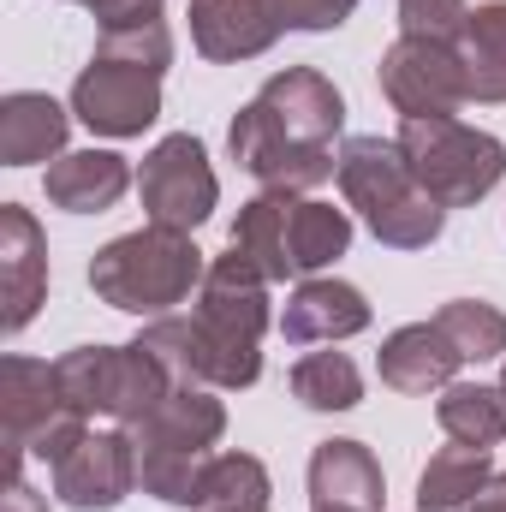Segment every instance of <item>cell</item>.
<instances>
[{
    "label": "cell",
    "instance_id": "5bb4252c",
    "mask_svg": "<svg viewBox=\"0 0 506 512\" xmlns=\"http://www.w3.org/2000/svg\"><path fill=\"white\" fill-rule=\"evenodd\" d=\"M227 429V405L215 399V387H173L137 429V453H167V459H209V447Z\"/></svg>",
    "mask_w": 506,
    "mask_h": 512
},
{
    "label": "cell",
    "instance_id": "7402d4cb",
    "mask_svg": "<svg viewBox=\"0 0 506 512\" xmlns=\"http://www.w3.org/2000/svg\"><path fill=\"white\" fill-rule=\"evenodd\" d=\"M489 477H495L489 447L453 441V447H441V453L423 465V477H417V512H465L483 489H489Z\"/></svg>",
    "mask_w": 506,
    "mask_h": 512
},
{
    "label": "cell",
    "instance_id": "4dcf8cb0",
    "mask_svg": "<svg viewBox=\"0 0 506 512\" xmlns=\"http://www.w3.org/2000/svg\"><path fill=\"white\" fill-rule=\"evenodd\" d=\"M274 6L286 30H340L358 12V0H274Z\"/></svg>",
    "mask_w": 506,
    "mask_h": 512
},
{
    "label": "cell",
    "instance_id": "8992f818",
    "mask_svg": "<svg viewBox=\"0 0 506 512\" xmlns=\"http://www.w3.org/2000/svg\"><path fill=\"white\" fill-rule=\"evenodd\" d=\"M137 197H143V215L155 227H179V233H197L215 203H221V179L209 167V149L191 137V131H173L161 137L143 167H137Z\"/></svg>",
    "mask_w": 506,
    "mask_h": 512
},
{
    "label": "cell",
    "instance_id": "e0dca14e",
    "mask_svg": "<svg viewBox=\"0 0 506 512\" xmlns=\"http://www.w3.org/2000/svg\"><path fill=\"white\" fill-rule=\"evenodd\" d=\"M459 364H465V358H459V346L435 328V316L393 328L376 352V370L393 393H441V387H453Z\"/></svg>",
    "mask_w": 506,
    "mask_h": 512
},
{
    "label": "cell",
    "instance_id": "30bf717a",
    "mask_svg": "<svg viewBox=\"0 0 506 512\" xmlns=\"http://www.w3.org/2000/svg\"><path fill=\"white\" fill-rule=\"evenodd\" d=\"M54 471V495L78 512H114L137 489V441L131 429H90Z\"/></svg>",
    "mask_w": 506,
    "mask_h": 512
},
{
    "label": "cell",
    "instance_id": "1f68e13d",
    "mask_svg": "<svg viewBox=\"0 0 506 512\" xmlns=\"http://www.w3.org/2000/svg\"><path fill=\"white\" fill-rule=\"evenodd\" d=\"M0 512H48V501L24 483V477H6V495H0Z\"/></svg>",
    "mask_w": 506,
    "mask_h": 512
},
{
    "label": "cell",
    "instance_id": "d6986e66",
    "mask_svg": "<svg viewBox=\"0 0 506 512\" xmlns=\"http://www.w3.org/2000/svg\"><path fill=\"white\" fill-rule=\"evenodd\" d=\"M387 477L364 441H322L310 453V507H346V512H381Z\"/></svg>",
    "mask_w": 506,
    "mask_h": 512
},
{
    "label": "cell",
    "instance_id": "8fae6325",
    "mask_svg": "<svg viewBox=\"0 0 506 512\" xmlns=\"http://www.w3.org/2000/svg\"><path fill=\"white\" fill-rule=\"evenodd\" d=\"M268 126L286 143H310V149H334V137L346 126V96L316 72V66H286L256 90Z\"/></svg>",
    "mask_w": 506,
    "mask_h": 512
},
{
    "label": "cell",
    "instance_id": "9c48e42d",
    "mask_svg": "<svg viewBox=\"0 0 506 512\" xmlns=\"http://www.w3.org/2000/svg\"><path fill=\"white\" fill-rule=\"evenodd\" d=\"M227 149H233V161L251 173L262 191H292V197H304V191H316V185H328V179L340 173V155H334V149L286 143L280 131L268 126L262 102H245V108L233 114Z\"/></svg>",
    "mask_w": 506,
    "mask_h": 512
},
{
    "label": "cell",
    "instance_id": "ffe728a7",
    "mask_svg": "<svg viewBox=\"0 0 506 512\" xmlns=\"http://www.w3.org/2000/svg\"><path fill=\"white\" fill-rule=\"evenodd\" d=\"M66 131L72 114L42 96V90H12L0 102V161L6 167H36V161H60L66 155Z\"/></svg>",
    "mask_w": 506,
    "mask_h": 512
},
{
    "label": "cell",
    "instance_id": "f1b7e54d",
    "mask_svg": "<svg viewBox=\"0 0 506 512\" xmlns=\"http://www.w3.org/2000/svg\"><path fill=\"white\" fill-rule=\"evenodd\" d=\"M96 54H102V60L143 66V72H167V66H173V30H167V18H155V24H126V30H102Z\"/></svg>",
    "mask_w": 506,
    "mask_h": 512
},
{
    "label": "cell",
    "instance_id": "4316f807",
    "mask_svg": "<svg viewBox=\"0 0 506 512\" xmlns=\"http://www.w3.org/2000/svg\"><path fill=\"white\" fill-rule=\"evenodd\" d=\"M292 399L304 411H352L364 399V376L346 352H304L292 364Z\"/></svg>",
    "mask_w": 506,
    "mask_h": 512
},
{
    "label": "cell",
    "instance_id": "cb8c5ba5",
    "mask_svg": "<svg viewBox=\"0 0 506 512\" xmlns=\"http://www.w3.org/2000/svg\"><path fill=\"white\" fill-rule=\"evenodd\" d=\"M435 423L447 441L465 447H501L506 441V387L501 382H453L435 399Z\"/></svg>",
    "mask_w": 506,
    "mask_h": 512
},
{
    "label": "cell",
    "instance_id": "5b68a950",
    "mask_svg": "<svg viewBox=\"0 0 506 512\" xmlns=\"http://www.w3.org/2000/svg\"><path fill=\"white\" fill-rule=\"evenodd\" d=\"M60 393L78 417H114L120 429H137L167 393V370L131 340V346H72L66 358H54Z\"/></svg>",
    "mask_w": 506,
    "mask_h": 512
},
{
    "label": "cell",
    "instance_id": "7c38bea8",
    "mask_svg": "<svg viewBox=\"0 0 506 512\" xmlns=\"http://www.w3.org/2000/svg\"><path fill=\"white\" fill-rule=\"evenodd\" d=\"M48 298V239L24 203H0V328L24 334Z\"/></svg>",
    "mask_w": 506,
    "mask_h": 512
},
{
    "label": "cell",
    "instance_id": "ba28073f",
    "mask_svg": "<svg viewBox=\"0 0 506 512\" xmlns=\"http://www.w3.org/2000/svg\"><path fill=\"white\" fill-rule=\"evenodd\" d=\"M72 120L96 137H143L161 120V72L96 54L72 84Z\"/></svg>",
    "mask_w": 506,
    "mask_h": 512
},
{
    "label": "cell",
    "instance_id": "3957f363",
    "mask_svg": "<svg viewBox=\"0 0 506 512\" xmlns=\"http://www.w3.org/2000/svg\"><path fill=\"white\" fill-rule=\"evenodd\" d=\"M399 149L441 209H471L506 179V143L495 131L465 126L459 114L399 120Z\"/></svg>",
    "mask_w": 506,
    "mask_h": 512
},
{
    "label": "cell",
    "instance_id": "4fadbf2b",
    "mask_svg": "<svg viewBox=\"0 0 506 512\" xmlns=\"http://www.w3.org/2000/svg\"><path fill=\"white\" fill-rule=\"evenodd\" d=\"M286 36L274 0H191V42L215 66H239L268 54Z\"/></svg>",
    "mask_w": 506,
    "mask_h": 512
},
{
    "label": "cell",
    "instance_id": "d4e9b609",
    "mask_svg": "<svg viewBox=\"0 0 506 512\" xmlns=\"http://www.w3.org/2000/svg\"><path fill=\"white\" fill-rule=\"evenodd\" d=\"M268 501H274V483L256 453H209L191 512H268Z\"/></svg>",
    "mask_w": 506,
    "mask_h": 512
},
{
    "label": "cell",
    "instance_id": "277c9868",
    "mask_svg": "<svg viewBox=\"0 0 506 512\" xmlns=\"http://www.w3.org/2000/svg\"><path fill=\"white\" fill-rule=\"evenodd\" d=\"M0 423H6V477H24V459L60 465L90 435V417L66 405L54 364L18 358V352L0 358Z\"/></svg>",
    "mask_w": 506,
    "mask_h": 512
},
{
    "label": "cell",
    "instance_id": "e575fe53",
    "mask_svg": "<svg viewBox=\"0 0 506 512\" xmlns=\"http://www.w3.org/2000/svg\"><path fill=\"white\" fill-rule=\"evenodd\" d=\"M310 512H346V507H310Z\"/></svg>",
    "mask_w": 506,
    "mask_h": 512
},
{
    "label": "cell",
    "instance_id": "d590c367",
    "mask_svg": "<svg viewBox=\"0 0 506 512\" xmlns=\"http://www.w3.org/2000/svg\"><path fill=\"white\" fill-rule=\"evenodd\" d=\"M501 387H506V370H501Z\"/></svg>",
    "mask_w": 506,
    "mask_h": 512
},
{
    "label": "cell",
    "instance_id": "484cf974",
    "mask_svg": "<svg viewBox=\"0 0 506 512\" xmlns=\"http://www.w3.org/2000/svg\"><path fill=\"white\" fill-rule=\"evenodd\" d=\"M352 245V215L316 197H292V221H286V251H292V274H322L334 256Z\"/></svg>",
    "mask_w": 506,
    "mask_h": 512
},
{
    "label": "cell",
    "instance_id": "9a60e30c",
    "mask_svg": "<svg viewBox=\"0 0 506 512\" xmlns=\"http://www.w3.org/2000/svg\"><path fill=\"white\" fill-rule=\"evenodd\" d=\"M364 328H370V298L352 280H322V274H310L286 298V316H280V334L292 346H334Z\"/></svg>",
    "mask_w": 506,
    "mask_h": 512
},
{
    "label": "cell",
    "instance_id": "d6a6232c",
    "mask_svg": "<svg viewBox=\"0 0 506 512\" xmlns=\"http://www.w3.org/2000/svg\"><path fill=\"white\" fill-rule=\"evenodd\" d=\"M465 512H506V477H489V489H483Z\"/></svg>",
    "mask_w": 506,
    "mask_h": 512
},
{
    "label": "cell",
    "instance_id": "6da1fadb",
    "mask_svg": "<svg viewBox=\"0 0 506 512\" xmlns=\"http://www.w3.org/2000/svg\"><path fill=\"white\" fill-rule=\"evenodd\" d=\"M209 262L191 245V233L179 227H137V233H120L114 245L90 256V292L126 316H173L179 304H191V292L203 286Z\"/></svg>",
    "mask_w": 506,
    "mask_h": 512
},
{
    "label": "cell",
    "instance_id": "52a82bcc",
    "mask_svg": "<svg viewBox=\"0 0 506 512\" xmlns=\"http://www.w3.org/2000/svg\"><path fill=\"white\" fill-rule=\"evenodd\" d=\"M381 96L393 102L399 120H435V114H459L465 108V72L453 42H429V36H399L376 66Z\"/></svg>",
    "mask_w": 506,
    "mask_h": 512
},
{
    "label": "cell",
    "instance_id": "ac0fdd59",
    "mask_svg": "<svg viewBox=\"0 0 506 512\" xmlns=\"http://www.w3.org/2000/svg\"><path fill=\"white\" fill-rule=\"evenodd\" d=\"M42 191L66 215H102V209H114L131 191V167H126V155H114V149H72V155L48 161Z\"/></svg>",
    "mask_w": 506,
    "mask_h": 512
},
{
    "label": "cell",
    "instance_id": "f546056e",
    "mask_svg": "<svg viewBox=\"0 0 506 512\" xmlns=\"http://www.w3.org/2000/svg\"><path fill=\"white\" fill-rule=\"evenodd\" d=\"M465 18H471V0H399V36L459 42Z\"/></svg>",
    "mask_w": 506,
    "mask_h": 512
},
{
    "label": "cell",
    "instance_id": "7a4b0ae2",
    "mask_svg": "<svg viewBox=\"0 0 506 512\" xmlns=\"http://www.w3.org/2000/svg\"><path fill=\"white\" fill-rule=\"evenodd\" d=\"M340 191L387 251H423L447 227V209L417 185L399 137H352L340 149Z\"/></svg>",
    "mask_w": 506,
    "mask_h": 512
},
{
    "label": "cell",
    "instance_id": "836d02e7",
    "mask_svg": "<svg viewBox=\"0 0 506 512\" xmlns=\"http://www.w3.org/2000/svg\"><path fill=\"white\" fill-rule=\"evenodd\" d=\"M72 6H90V12H96V24H102V18H114L126 0H72Z\"/></svg>",
    "mask_w": 506,
    "mask_h": 512
},
{
    "label": "cell",
    "instance_id": "83f0119b",
    "mask_svg": "<svg viewBox=\"0 0 506 512\" xmlns=\"http://www.w3.org/2000/svg\"><path fill=\"white\" fill-rule=\"evenodd\" d=\"M435 328L459 346L465 364L506 358V310H495L489 298H447V304L435 310Z\"/></svg>",
    "mask_w": 506,
    "mask_h": 512
},
{
    "label": "cell",
    "instance_id": "603a6c76",
    "mask_svg": "<svg viewBox=\"0 0 506 512\" xmlns=\"http://www.w3.org/2000/svg\"><path fill=\"white\" fill-rule=\"evenodd\" d=\"M286 221H292V191H262V197H251V203L239 209V221H233V251L245 256L268 286L292 274Z\"/></svg>",
    "mask_w": 506,
    "mask_h": 512
},
{
    "label": "cell",
    "instance_id": "2e32d148",
    "mask_svg": "<svg viewBox=\"0 0 506 512\" xmlns=\"http://www.w3.org/2000/svg\"><path fill=\"white\" fill-rule=\"evenodd\" d=\"M197 316L209 328L233 334V340H256L262 346V334H268V280L239 251L215 256L203 286H197Z\"/></svg>",
    "mask_w": 506,
    "mask_h": 512
},
{
    "label": "cell",
    "instance_id": "44dd1931",
    "mask_svg": "<svg viewBox=\"0 0 506 512\" xmlns=\"http://www.w3.org/2000/svg\"><path fill=\"white\" fill-rule=\"evenodd\" d=\"M453 54L465 72V102H506V0H489L465 18Z\"/></svg>",
    "mask_w": 506,
    "mask_h": 512
}]
</instances>
